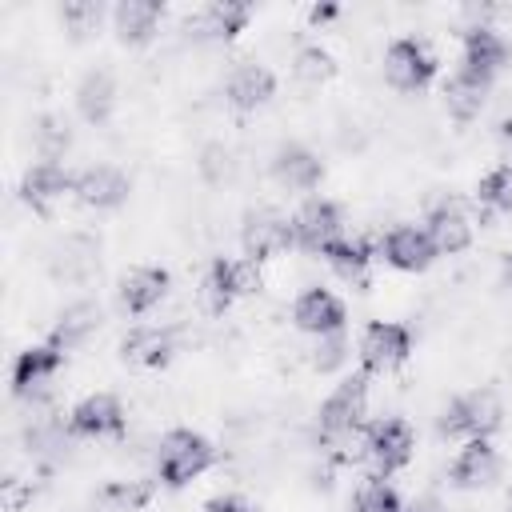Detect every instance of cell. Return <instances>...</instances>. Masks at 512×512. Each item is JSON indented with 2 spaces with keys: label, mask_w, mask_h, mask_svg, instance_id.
<instances>
[{
  "label": "cell",
  "mask_w": 512,
  "mask_h": 512,
  "mask_svg": "<svg viewBox=\"0 0 512 512\" xmlns=\"http://www.w3.org/2000/svg\"><path fill=\"white\" fill-rule=\"evenodd\" d=\"M488 88H492V80H480V76L456 68L448 76V84H444V104H448V112L456 120H476L480 108L488 104Z\"/></svg>",
  "instance_id": "4316f807"
},
{
  "label": "cell",
  "mask_w": 512,
  "mask_h": 512,
  "mask_svg": "<svg viewBox=\"0 0 512 512\" xmlns=\"http://www.w3.org/2000/svg\"><path fill=\"white\" fill-rule=\"evenodd\" d=\"M76 112L84 124H108V116L116 112V76L108 68H88L76 84Z\"/></svg>",
  "instance_id": "7402d4cb"
},
{
  "label": "cell",
  "mask_w": 512,
  "mask_h": 512,
  "mask_svg": "<svg viewBox=\"0 0 512 512\" xmlns=\"http://www.w3.org/2000/svg\"><path fill=\"white\" fill-rule=\"evenodd\" d=\"M60 20H64V28L80 40V36H88V32L100 28V20H104V4H100V0H68V4L60 8Z\"/></svg>",
  "instance_id": "1f68e13d"
},
{
  "label": "cell",
  "mask_w": 512,
  "mask_h": 512,
  "mask_svg": "<svg viewBox=\"0 0 512 512\" xmlns=\"http://www.w3.org/2000/svg\"><path fill=\"white\" fill-rule=\"evenodd\" d=\"M356 356H360L364 376H372V372H392V368H400V364L412 356V328L400 324V320H372V324L360 332Z\"/></svg>",
  "instance_id": "8992f818"
},
{
  "label": "cell",
  "mask_w": 512,
  "mask_h": 512,
  "mask_svg": "<svg viewBox=\"0 0 512 512\" xmlns=\"http://www.w3.org/2000/svg\"><path fill=\"white\" fill-rule=\"evenodd\" d=\"M32 148H36V156H40V160L60 164V160H64V152L72 148V128H68V120H64V116H56V112L40 116V120H36V128H32Z\"/></svg>",
  "instance_id": "f1b7e54d"
},
{
  "label": "cell",
  "mask_w": 512,
  "mask_h": 512,
  "mask_svg": "<svg viewBox=\"0 0 512 512\" xmlns=\"http://www.w3.org/2000/svg\"><path fill=\"white\" fill-rule=\"evenodd\" d=\"M508 56H512V48L496 28L472 24L464 32V44H460V68L464 72H472L480 80H496V72L508 64Z\"/></svg>",
  "instance_id": "5bb4252c"
},
{
  "label": "cell",
  "mask_w": 512,
  "mask_h": 512,
  "mask_svg": "<svg viewBox=\"0 0 512 512\" xmlns=\"http://www.w3.org/2000/svg\"><path fill=\"white\" fill-rule=\"evenodd\" d=\"M324 264H328L340 280L360 284L364 272H368V264H372V248H368L364 240H344V236H340L336 244L324 248Z\"/></svg>",
  "instance_id": "83f0119b"
},
{
  "label": "cell",
  "mask_w": 512,
  "mask_h": 512,
  "mask_svg": "<svg viewBox=\"0 0 512 512\" xmlns=\"http://www.w3.org/2000/svg\"><path fill=\"white\" fill-rule=\"evenodd\" d=\"M340 228H344V220H340V204H332V200H324V196L304 200V204L296 208V216H292L296 248L316 252V256H324V248L340 240Z\"/></svg>",
  "instance_id": "9c48e42d"
},
{
  "label": "cell",
  "mask_w": 512,
  "mask_h": 512,
  "mask_svg": "<svg viewBox=\"0 0 512 512\" xmlns=\"http://www.w3.org/2000/svg\"><path fill=\"white\" fill-rule=\"evenodd\" d=\"M132 192V180L128 172H120L116 164H92L76 176V200L88 204V208H120Z\"/></svg>",
  "instance_id": "e0dca14e"
},
{
  "label": "cell",
  "mask_w": 512,
  "mask_h": 512,
  "mask_svg": "<svg viewBox=\"0 0 512 512\" xmlns=\"http://www.w3.org/2000/svg\"><path fill=\"white\" fill-rule=\"evenodd\" d=\"M500 424H504V408L492 388H472L464 396H452L436 420L440 436H464V440H488Z\"/></svg>",
  "instance_id": "7a4b0ae2"
},
{
  "label": "cell",
  "mask_w": 512,
  "mask_h": 512,
  "mask_svg": "<svg viewBox=\"0 0 512 512\" xmlns=\"http://www.w3.org/2000/svg\"><path fill=\"white\" fill-rule=\"evenodd\" d=\"M224 96H228V104H232L236 112H256V108H264V104L276 96V76H272V68H264V64H240V68L228 76Z\"/></svg>",
  "instance_id": "44dd1931"
},
{
  "label": "cell",
  "mask_w": 512,
  "mask_h": 512,
  "mask_svg": "<svg viewBox=\"0 0 512 512\" xmlns=\"http://www.w3.org/2000/svg\"><path fill=\"white\" fill-rule=\"evenodd\" d=\"M68 432L84 440H108L124 432V404L112 392H92L68 412Z\"/></svg>",
  "instance_id": "7c38bea8"
},
{
  "label": "cell",
  "mask_w": 512,
  "mask_h": 512,
  "mask_svg": "<svg viewBox=\"0 0 512 512\" xmlns=\"http://www.w3.org/2000/svg\"><path fill=\"white\" fill-rule=\"evenodd\" d=\"M312 368L324 376V372H336L344 360H348V340H344V332H332V336H320L316 344H312Z\"/></svg>",
  "instance_id": "836d02e7"
},
{
  "label": "cell",
  "mask_w": 512,
  "mask_h": 512,
  "mask_svg": "<svg viewBox=\"0 0 512 512\" xmlns=\"http://www.w3.org/2000/svg\"><path fill=\"white\" fill-rule=\"evenodd\" d=\"M260 288V264L248 256H216L200 280V304L208 316H224L236 296H248Z\"/></svg>",
  "instance_id": "3957f363"
},
{
  "label": "cell",
  "mask_w": 512,
  "mask_h": 512,
  "mask_svg": "<svg viewBox=\"0 0 512 512\" xmlns=\"http://www.w3.org/2000/svg\"><path fill=\"white\" fill-rule=\"evenodd\" d=\"M60 368H64V352L56 344H32V348L16 352V360H12V396L36 400L56 380Z\"/></svg>",
  "instance_id": "8fae6325"
},
{
  "label": "cell",
  "mask_w": 512,
  "mask_h": 512,
  "mask_svg": "<svg viewBox=\"0 0 512 512\" xmlns=\"http://www.w3.org/2000/svg\"><path fill=\"white\" fill-rule=\"evenodd\" d=\"M204 512H256V508L244 496H236V492H220V496L204 500Z\"/></svg>",
  "instance_id": "e575fe53"
},
{
  "label": "cell",
  "mask_w": 512,
  "mask_h": 512,
  "mask_svg": "<svg viewBox=\"0 0 512 512\" xmlns=\"http://www.w3.org/2000/svg\"><path fill=\"white\" fill-rule=\"evenodd\" d=\"M412 452H416V432H412V424L404 416H384V420L368 424V432H364V456H368L376 480L400 472L412 460Z\"/></svg>",
  "instance_id": "5b68a950"
},
{
  "label": "cell",
  "mask_w": 512,
  "mask_h": 512,
  "mask_svg": "<svg viewBox=\"0 0 512 512\" xmlns=\"http://www.w3.org/2000/svg\"><path fill=\"white\" fill-rule=\"evenodd\" d=\"M96 328H100V304L76 300V304H68V308L56 316V324H52V332H48V344H56L60 352H72V348H80Z\"/></svg>",
  "instance_id": "d4e9b609"
},
{
  "label": "cell",
  "mask_w": 512,
  "mask_h": 512,
  "mask_svg": "<svg viewBox=\"0 0 512 512\" xmlns=\"http://www.w3.org/2000/svg\"><path fill=\"white\" fill-rule=\"evenodd\" d=\"M500 280H504V288H512V252H508L504 264H500Z\"/></svg>",
  "instance_id": "8d00e7d4"
},
{
  "label": "cell",
  "mask_w": 512,
  "mask_h": 512,
  "mask_svg": "<svg viewBox=\"0 0 512 512\" xmlns=\"http://www.w3.org/2000/svg\"><path fill=\"white\" fill-rule=\"evenodd\" d=\"M380 252H384V260H388L396 272H424V268H432V260H436V248H432L428 232L416 228V224H396V228L384 236Z\"/></svg>",
  "instance_id": "ac0fdd59"
},
{
  "label": "cell",
  "mask_w": 512,
  "mask_h": 512,
  "mask_svg": "<svg viewBox=\"0 0 512 512\" xmlns=\"http://www.w3.org/2000/svg\"><path fill=\"white\" fill-rule=\"evenodd\" d=\"M248 20H252V8L244 0H216L188 20V32L196 40H236L248 28Z\"/></svg>",
  "instance_id": "d6986e66"
},
{
  "label": "cell",
  "mask_w": 512,
  "mask_h": 512,
  "mask_svg": "<svg viewBox=\"0 0 512 512\" xmlns=\"http://www.w3.org/2000/svg\"><path fill=\"white\" fill-rule=\"evenodd\" d=\"M212 464H216V448H212L200 432H192V428H172V432H164L160 452H156V476H160V484L184 488V484H192L196 476H204Z\"/></svg>",
  "instance_id": "6da1fadb"
},
{
  "label": "cell",
  "mask_w": 512,
  "mask_h": 512,
  "mask_svg": "<svg viewBox=\"0 0 512 512\" xmlns=\"http://www.w3.org/2000/svg\"><path fill=\"white\" fill-rule=\"evenodd\" d=\"M296 244V232H292V220L272 212V208H260V212H248L244 224H240V248L248 260H272L280 252H288Z\"/></svg>",
  "instance_id": "ba28073f"
},
{
  "label": "cell",
  "mask_w": 512,
  "mask_h": 512,
  "mask_svg": "<svg viewBox=\"0 0 512 512\" xmlns=\"http://www.w3.org/2000/svg\"><path fill=\"white\" fill-rule=\"evenodd\" d=\"M172 352H176V340L168 328H132L120 340V356L140 368H164L172 360Z\"/></svg>",
  "instance_id": "484cf974"
},
{
  "label": "cell",
  "mask_w": 512,
  "mask_h": 512,
  "mask_svg": "<svg viewBox=\"0 0 512 512\" xmlns=\"http://www.w3.org/2000/svg\"><path fill=\"white\" fill-rule=\"evenodd\" d=\"M64 192H76V176H72L64 164L36 160V164L24 168V176H20V196H24L32 208H48V204H56Z\"/></svg>",
  "instance_id": "603a6c76"
},
{
  "label": "cell",
  "mask_w": 512,
  "mask_h": 512,
  "mask_svg": "<svg viewBox=\"0 0 512 512\" xmlns=\"http://www.w3.org/2000/svg\"><path fill=\"white\" fill-rule=\"evenodd\" d=\"M352 512H404V504H400V496H396L384 480H372V484H364V488L356 492Z\"/></svg>",
  "instance_id": "d6a6232c"
},
{
  "label": "cell",
  "mask_w": 512,
  "mask_h": 512,
  "mask_svg": "<svg viewBox=\"0 0 512 512\" xmlns=\"http://www.w3.org/2000/svg\"><path fill=\"white\" fill-rule=\"evenodd\" d=\"M476 200L488 204V208H496V212H512V164H500L488 176H480Z\"/></svg>",
  "instance_id": "4dcf8cb0"
},
{
  "label": "cell",
  "mask_w": 512,
  "mask_h": 512,
  "mask_svg": "<svg viewBox=\"0 0 512 512\" xmlns=\"http://www.w3.org/2000/svg\"><path fill=\"white\" fill-rule=\"evenodd\" d=\"M292 324L300 328V332H308V336H332V332H344V324H348V308H344V300L336 296V292H328V288H304L300 296H296V304H292Z\"/></svg>",
  "instance_id": "30bf717a"
},
{
  "label": "cell",
  "mask_w": 512,
  "mask_h": 512,
  "mask_svg": "<svg viewBox=\"0 0 512 512\" xmlns=\"http://www.w3.org/2000/svg\"><path fill=\"white\" fill-rule=\"evenodd\" d=\"M164 16V4L160 0H120L112 8V28H116V40L128 44V48H140L156 36V24Z\"/></svg>",
  "instance_id": "ffe728a7"
},
{
  "label": "cell",
  "mask_w": 512,
  "mask_h": 512,
  "mask_svg": "<svg viewBox=\"0 0 512 512\" xmlns=\"http://www.w3.org/2000/svg\"><path fill=\"white\" fill-rule=\"evenodd\" d=\"M508 508H512V492H508Z\"/></svg>",
  "instance_id": "74e56055"
},
{
  "label": "cell",
  "mask_w": 512,
  "mask_h": 512,
  "mask_svg": "<svg viewBox=\"0 0 512 512\" xmlns=\"http://www.w3.org/2000/svg\"><path fill=\"white\" fill-rule=\"evenodd\" d=\"M432 76H436V60L416 36H396L384 48V80L396 92H420L432 84Z\"/></svg>",
  "instance_id": "52a82bcc"
},
{
  "label": "cell",
  "mask_w": 512,
  "mask_h": 512,
  "mask_svg": "<svg viewBox=\"0 0 512 512\" xmlns=\"http://www.w3.org/2000/svg\"><path fill=\"white\" fill-rule=\"evenodd\" d=\"M272 180L288 192H312L324 180V160L308 144H280L272 156Z\"/></svg>",
  "instance_id": "9a60e30c"
},
{
  "label": "cell",
  "mask_w": 512,
  "mask_h": 512,
  "mask_svg": "<svg viewBox=\"0 0 512 512\" xmlns=\"http://www.w3.org/2000/svg\"><path fill=\"white\" fill-rule=\"evenodd\" d=\"M496 476H500V452L492 448V440H464V448L448 464V480L460 492H480L496 484Z\"/></svg>",
  "instance_id": "4fadbf2b"
},
{
  "label": "cell",
  "mask_w": 512,
  "mask_h": 512,
  "mask_svg": "<svg viewBox=\"0 0 512 512\" xmlns=\"http://www.w3.org/2000/svg\"><path fill=\"white\" fill-rule=\"evenodd\" d=\"M292 76H296L304 88H320V84H328V80L336 76V60H332L328 48L304 44V48L292 56Z\"/></svg>",
  "instance_id": "f546056e"
},
{
  "label": "cell",
  "mask_w": 512,
  "mask_h": 512,
  "mask_svg": "<svg viewBox=\"0 0 512 512\" xmlns=\"http://www.w3.org/2000/svg\"><path fill=\"white\" fill-rule=\"evenodd\" d=\"M404 512H444V508H440L436 500H412V504H408Z\"/></svg>",
  "instance_id": "d590c367"
},
{
  "label": "cell",
  "mask_w": 512,
  "mask_h": 512,
  "mask_svg": "<svg viewBox=\"0 0 512 512\" xmlns=\"http://www.w3.org/2000/svg\"><path fill=\"white\" fill-rule=\"evenodd\" d=\"M164 296H168V268H160V264H140L120 280V304L132 316L152 312Z\"/></svg>",
  "instance_id": "cb8c5ba5"
},
{
  "label": "cell",
  "mask_w": 512,
  "mask_h": 512,
  "mask_svg": "<svg viewBox=\"0 0 512 512\" xmlns=\"http://www.w3.org/2000/svg\"><path fill=\"white\" fill-rule=\"evenodd\" d=\"M364 412H368V376L356 372V376H344L320 404L316 420H320V432L328 440H344V436H356L360 424H364Z\"/></svg>",
  "instance_id": "277c9868"
},
{
  "label": "cell",
  "mask_w": 512,
  "mask_h": 512,
  "mask_svg": "<svg viewBox=\"0 0 512 512\" xmlns=\"http://www.w3.org/2000/svg\"><path fill=\"white\" fill-rule=\"evenodd\" d=\"M424 232H428L436 256H456V252H464L472 244V220L456 200L432 204L428 216H424Z\"/></svg>",
  "instance_id": "2e32d148"
}]
</instances>
